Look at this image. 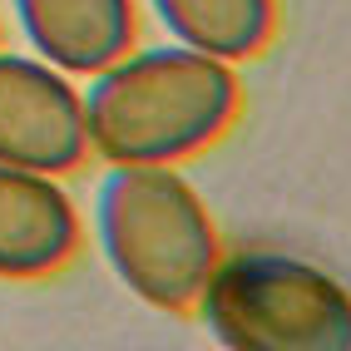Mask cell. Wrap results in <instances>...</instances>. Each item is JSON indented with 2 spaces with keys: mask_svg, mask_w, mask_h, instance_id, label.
Here are the masks:
<instances>
[{
  "mask_svg": "<svg viewBox=\"0 0 351 351\" xmlns=\"http://www.w3.org/2000/svg\"><path fill=\"white\" fill-rule=\"evenodd\" d=\"M80 95L89 154L104 163H183L213 149L243 109L238 69L173 40L124 50Z\"/></svg>",
  "mask_w": 351,
  "mask_h": 351,
  "instance_id": "6da1fadb",
  "label": "cell"
},
{
  "mask_svg": "<svg viewBox=\"0 0 351 351\" xmlns=\"http://www.w3.org/2000/svg\"><path fill=\"white\" fill-rule=\"evenodd\" d=\"M95 238L124 292L154 312H193L223 257L218 223L178 163H109L95 189Z\"/></svg>",
  "mask_w": 351,
  "mask_h": 351,
  "instance_id": "7a4b0ae2",
  "label": "cell"
},
{
  "mask_svg": "<svg viewBox=\"0 0 351 351\" xmlns=\"http://www.w3.org/2000/svg\"><path fill=\"white\" fill-rule=\"evenodd\" d=\"M193 312L223 351H351V287L277 247L223 252Z\"/></svg>",
  "mask_w": 351,
  "mask_h": 351,
  "instance_id": "3957f363",
  "label": "cell"
},
{
  "mask_svg": "<svg viewBox=\"0 0 351 351\" xmlns=\"http://www.w3.org/2000/svg\"><path fill=\"white\" fill-rule=\"evenodd\" d=\"M89 158L80 84L30 50H0V163L64 178Z\"/></svg>",
  "mask_w": 351,
  "mask_h": 351,
  "instance_id": "277c9868",
  "label": "cell"
},
{
  "mask_svg": "<svg viewBox=\"0 0 351 351\" xmlns=\"http://www.w3.org/2000/svg\"><path fill=\"white\" fill-rule=\"evenodd\" d=\"M80 247L84 223L60 178L0 163V282L60 277Z\"/></svg>",
  "mask_w": 351,
  "mask_h": 351,
  "instance_id": "5b68a950",
  "label": "cell"
},
{
  "mask_svg": "<svg viewBox=\"0 0 351 351\" xmlns=\"http://www.w3.org/2000/svg\"><path fill=\"white\" fill-rule=\"evenodd\" d=\"M30 55L89 80L138 45V0H10Z\"/></svg>",
  "mask_w": 351,
  "mask_h": 351,
  "instance_id": "8992f818",
  "label": "cell"
},
{
  "mask_svg": "<svg viewBox=\"0 0 351 351\" xmlns=\"http://www.w3.org/2000/svg\"><path fill=\"white\" fill-rule=\"evenodd\" d=\"M173 45L223 64L252 60L277 30V0H149Z\"/></svg>",
  "mask_w": 351,
  "mask_h": 351,
  "instance_id": "52a82bcc",
  "label": "cell"
}]
</instances>
